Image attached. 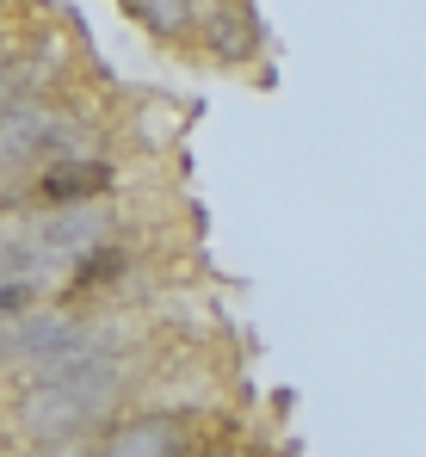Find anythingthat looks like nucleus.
Masks as SVG:
<instances>
[{
    "instance_id": "nucleus-1",
    "label": "nucleus",
    "mask_w": 426,
    "mask_h": 457,
    "mask_svg": "<svg viewBox=\"0 0 426 457\" xmlns=\"http://www.w3.org/2000/svg\"><path fill=\"white\" fill-rule=\"evenodd\" d=\"M74 149V124L63 112L25 99L0 118V167H50Z\"/></svg>"
},
{
    "instance_id": "nucleus-2",
    "label": "nucleus",
    "mask_w": 426,
    "mask_h": 457,
    "mask_svg": "<svg viewBox=\"0 0 426 457\" xmlns=\"http://www.w3.org/2000/svg\"><path fill=\"white\" fill-rule=\"evenodd\" d=\"M105 186H112V167H105V161H80V154L50 161V167H44V179H38V192H44L50 204H80V198H99Z\"/></svg>"
},
{
    "instance_id": "nucleus-3",
    "label": "nucleus",
    "mask_w": 426,
    "mask_h": 457,
    "mask_svg": "<svg viewBox=\"0 0 426 457\" xmlns=\"http://www.w3.org/2000/svg\"><path fill=\"white\" fill-rule=\"evenodd\" d=\"M105 457H186V427L180 420H130L112 433Z\"/></svg>"
},
{
    "instance_id": "nucleus-4",
    "label": "nucleus",
    "mask_w": 426,
    "mask_h": 457,
    "mask_svg": "<svg viewBox=\"0 0 426 457\" xmlns=\"http://www.w3.org/2000/svg\"><path fill=\"white\" fill-rule=\"evenodd\" d=\"M19 303H25V291H19V285H0V321L19 315Z\"/></svg>"
},
{
    "instance_id": "nucleus-5",
    "label": "nucleus",
    "mask_w": 426,
    "mask_h": 457,
    "mask_svg": "<svg viewBox=\"0 0 426 457\" xmlns=\"http://www.w3.org/2000/svg\"><path fill=\"white\" fill-rule=\"evenodd\" d=\"M0 75H6V56H0Z\"/></svg>"
}]
</instances>
